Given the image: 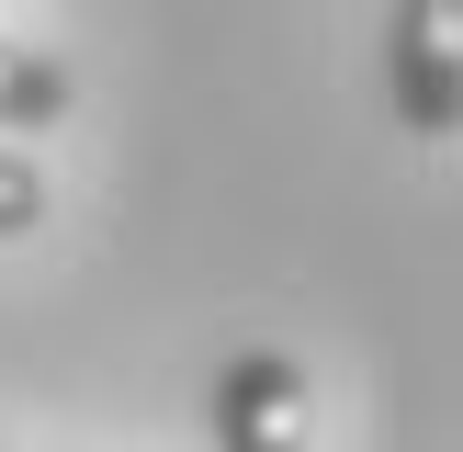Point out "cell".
<instances>
[{"label": "cell", "mask_w": 463, "mask_h": 452, "mask_svg": "<svg viewBox=\"0 0 463 452\" xmlns=\"http://www.w3.org/2000/svg\"><path fill=\"white\" fill-rule=\"evenodd\" d=\"M384 102L430 147L463 125V0H396V23H384Z\"/></svg>", "instance_id": "obj_1"}, {"label": "cell", "mask_w": 463, "mask_h": 452, "mask_svg": "<svg viewBox=\"0 0 463 452\" xmlns=\"http://www.w3.org/2000/svg\"><path fill=\"white\" fill-rule=\"evenodd\" d=\"M306 362L294 351H238L215 373V452H306Z\"/></svg>", "instance_id": "obj_2"}, {"label": "cell", "mask_w": 463, "mask_h": 452, "mask_svg": "<svg viewBox=\"0 0 463 452\" xmlns=\"http://www.w3.org/2000/svg\"><path fill=\"white\" fill-rule=\"evenodd\" d=\"M68 102H80L68 57H45V45H12V34H0V136H34V125H57Z\"/></svg>", "instance_id": "obj_3"}, {"label": "cell", "mask_w": 463, "mask_h": 452, "mask_svg": "<svg viewBox=\"0 0 463 452\" xmlns=\"http://www.w3.org/2000/svg\"><path fill=\"white\" fill-rule=\"evenodd\" d=\"M23 226H45V170L23 147H0V238H23Z\"/></svg>", "instance_id": "obj_4"}]
</instances>
